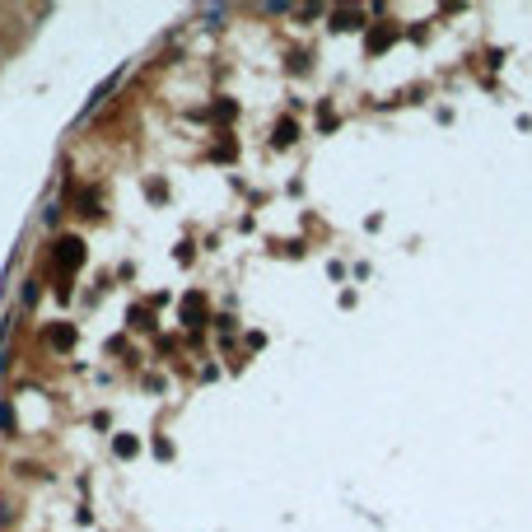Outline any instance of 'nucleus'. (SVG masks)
I'll use <instances>...</instances> for the list:
<instances>
[{
    "instance_id": "f257e3e1",
    "label": "nucleus",
    "mask_w": 532,
    "mask_h": 532,
    "mask_svg": "<svg viewBox=\"0 0 532 532\" xmlns=\"http://www.w3.org/2000/svg\"><path fill=\"white\" fill-rule=\"evenodd\" d=\"M79 257H84V252H79V243H75V238H65V243H61V252H56V262H65V266H79Z\"/></svg>"
},
{
    "instance_id": "f03ea898",
    "label": "nucleus",
    "mask_w": 532,
    "mask_h": 532,
    "mask_svg": "<svg viewBox=\"0 0 532 532\" xmlns=\"http://www.w3.org/2000/svg\"><path fill=\"white\" fill-rule=\"evenodd\" d=\"M276 141H281V145H290V141H295V126H290V122H281V126H276Z\"/></svg>"
},
{
    "instance_id": "7ed1b4c3",
    "label": "nucleus",
    "mask_w": 532,
    "mask_h": 532,
    "mask_svg": "<svg viewBox=\"0 0 532 532\" xmlns=\"http://www.w3.org/2000/svg\"><path fill=\"white\" fill-rule=\"evenodd\" d=\"M10 425H15V416H10V407L0 402V430H10Z\"/></svg>"
}]
</instances>
